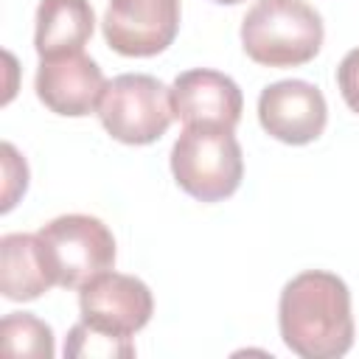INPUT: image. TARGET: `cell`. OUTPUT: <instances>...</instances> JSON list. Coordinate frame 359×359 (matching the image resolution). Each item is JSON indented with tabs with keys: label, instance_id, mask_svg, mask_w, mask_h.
Returning <instances> with one entry per match:
<instances>
[{
	"label": "cell",
	"instance_id": "1",
	"mask_svg": "<svg viewBox=\"0 0 359 359\" xmlns=\"http://www.w3.org/2000/svg\"><path fill=\"white\" fill-rule=\"evenodd\" d=\"M278 328L283 345L303 359H339L353 345L351 292L345 280L325 269L294 275L278 300Z\"/></svg>",
	"mask_w": 359,
	"mask_h": 359
},
{
	"label": "cell",
	"instance_id": "2",
	"mask_svg": "<svg viewBox=\"0 0 359 359\" xmlns=\"http://www.w3.org/2000/svg\"><path fill=\"white\" fill-rule=\"evenodd\" d=\"M323 17L306 0H255L241 20V48L264 67H300L323 48Z\"/></svg>",
	"mask_w": 359,
	"mask_h": 359
},
{
	"label": "cell",
	"instance_id": "3",
	"mask_svg": "<svg viewBox=\"0 0 359 359\" xmlns=\"http://www.w3.org/2000/svg\"><path fill=\"white\" fill-rule=\"evenodd\" d=\"M171 174L196 202L233 196L244 177V154L233 129L185 126L171 149Z\"/></svg>",
	"mask_w": 359,
	"mask_h": 359
},
{
	"label": "cell",
	"instance_id": "4",
	"mask_svg": "<svg viewBox=\"0 0 359 359\" xmlns=\"http://www.w3.org/2000/svg\"><path fill=\"white\" fill-rule=\"evenodd\" d=\"M98 118L104 129L126 146H149L160 140L171 121V87L149 73H123L107 81L98 104Z\"/></svg>",
	"mask_w": 359,
	"mask_h": 359
},
{
	"label": "cell",
	"instance_id": "5",
	"mask_svg": "<svg viewBox=\"0 0 359 359\" xmlns=\"http://www.w3.org/2000/svg\"><path fill=\"white\" fill-rule=\"evenodd\" d=\"M39 238L45 244L56 286L79 289L90 278L115 264V238L112 230L87 213L56 216L45 227H39Z\"/></svg>",
	"mask_w": 359,
	"mask_h": 359
},
{
	"label": "cell",
	"instance_id": "6",
	"mask_svg": "<svg viewBox=\"0 0 359 359\" xmlns=\"http://www.w3.org/2000/svg\"><path fill=\"white\" fill-rule=\"evenodd\" d=\"M81 323L115 339H132L154 311V297L149 286L123 272L104 269L79 286Z\"/></svg>",
	"mask_w": 359,
	"mask_h": 359
},
{
	"label": "cell",
	"instance_id": "7",
	"mask_svg": "<svg viewBox=\"0 0 359 359\" xmlns=\"http://www.w3.org/2000/svg\"><path fill=\"white\" fill-rule=\"evenodd\" d=\"M101 28L115 53L157 56L180 34V0H109Z\"/></svg>",
	"mask_w": 359,
	"mask_h": 359
},
{
	"label": "cell",
	"instance_id": "8",
	"mask_svg": "<svg viewBox=\"0 0 359 359\" xmlns=\"http://www.w3.org/2000/svg\"><path fill=\"white\" fill-rule=\"evenodd\" d=\"M258 121L264 132L289 146H306L317 140L328 123L325 95L317 84L303 79H283L261 90Z\"/></svg>",
	"mask_w": 359,
	"mask_h": 359
},
{
	"label": "cell",
	"instance_id": "9",
	"mask_svg": "<svg viewBox=\"0 0 359 359\" xmlns=\"http://www.w3.org/2000/svg\"><path fill=\"white\" fill-rule=\"evenodd\" d=\"M34 87L36 98L50 112L81 118L98 109L101 95L107 90V79L84 50H76L53 59H39Z\"/></svg>",
	"mask_w": 359,
	"mask_h": 359
},
{
	"label": "cell",
	"instance_id": "10",
	"mask_svg": "<svg viewBox=\"0 0 359 359\" xmlns=\"http://www.w3.org/2000/svg\"><path fill=\"white\" fill-rule=\"evenodd\" d=\"M171 104H174V118H180L182 126L236 129L244 109L238 84L230 76L208 67H194L180 73L171 84Z\"/></svg>",
	"mask_w": 359,
	"mask_h": 359
},
{
	"label": "cell",
	"instance_id": "11",
	"mask_svg": "<svg viewBox=\"0 0 359 359\" xmlns=\"http://www.w3.org/2000/svg\"><path fill=\"white\" fill-rule=\"evenodd\" d=\"M56 286L39 233H6L0 238V292L6 300L25 303Z\"/></svg>",
	"mask_w": 359,
	"mask_h": 359
},
{
	"label": "cell",
	"instance_id": "12",
	"mask_svg": "<svg viewBox=\"0 0 359 359\" xmlns=\"http://www.w3.org/2000/svg\"><path fill=\"white\" fill-rule=\"evenodd\" d=\"M95 28L90 0H39L34 48L39 59L84 50Z\"/></svg>",
	"mask_w": 359,
	"mask_h": 359
},
{
	"label": "cell",
	"instance_id": "13",
	"mask_svg": "<svg viewBox=\"0 0 359 359\" xmlns=\"http://www.w3.org/2000/svg\"><path fill=\"white\" fill-rule=\"evenodd\" d=\"M3 351L8 356H36L50 359L53 356V331L48 323L28 311H11L3 317L0 325Z\"/></svg>",
	"mask_w": 359,
	"mask_h": 359
},
{
	"label": "cell",
	"instance_id": "14",
	"mask_svg": "<svg viewBox=\"0 0 359 359\" xmlns=\"http://www.w3.org/2000/svg\"><path fill=\"white\" fill-rule=\"evenodd\" d=\"M65 356L70 359H84V356H101V359H115V356H135V342L132 339H115L101 331H93L87 323H76L67 334L65 342Z\"/></svg>",
	"mask_w": 359,
	"mask_h": 359
},
{
	"label": "cell",
	"instance_id": "15",
	"mask_svg": "<svg viewBox=\"0 0 359 359\" xmlns=\"http://www.w3.org/2000/svg\"><path fill=\"white\" fill-rule=\"evenodd\" d=\"M337 84L342 93V101L359 115V48L348 50L345 59L337 67Z\"/></svg>",
	"mask_w": 359,
	"mask_h": 359
},
{
	"label": "cell",
	"instance_id": "16",
	"mask_svg": "<svg viewBox=\"0 0 359 359\" xmlns=\"http://www.w3.org/2000/svg\"><path fill=\"white\" fill-rule=\"evenodd\" d=\"M213 3H219V6H236V3H241V0H213Z\"/></svg>",
	"mask_w": 359,
	"mask_h": 359
}]
</instances>
